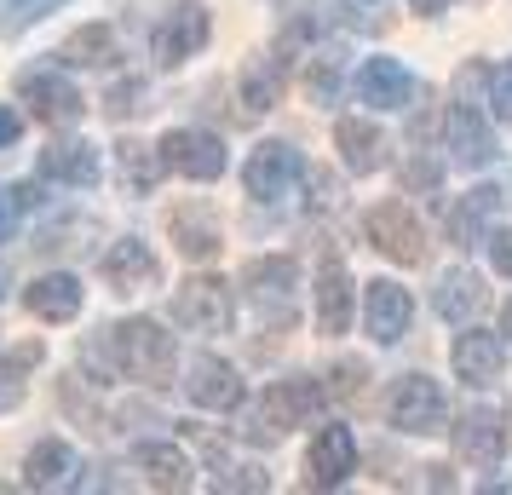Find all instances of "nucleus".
I'll list each match as a JSON object with an SVG mask.
<instances>
[{
    "mask_svg": "<svg viewBox=\"0 0 512 495\" xmlns=\"http://www.w3.org/2000/svg\"><path fill=\"white\" fill-rule=\"evenodd\" d=\"M110 357H116V369L127 380L167 386L173 380V363H179V346H173V334L156 317H127V323L110 329Z\"/></svg>",
    "mask_w": 512,
    "mask_h": 495,
    "instance_id": "obj_1",
    "label": "nucleus"
},
{
    "mask_svg": "<svg viewBox=\"0 0 512 495\" xmlns=\"http://www.w3.org/2000/svg\"><path fill=\"white\" fill-rule=\"evenodd\" d=\"M167 236H173V248L196 265L213 260V254L225 248V231H219V219H213L208 202H179V208L167 213Z\"/></svg>",
    "mask_w": 512,
    "mask_h": 495,
    "instance_id": "obj_15",
    "label": "nucleus"
},
{
    "mask_svg": "<svg viewBox=\"0 0 512 495\" xmlns=\"http://www.w3.org/2000/svg\"><path fill=\"white\" fill-rule=\"evenodd\" d=\"M501 334H507V340H512V300H507V306H501Z\"/></svg>",
    "mask_w": 512,
    "mask_h": 495,
    "instance_id": "obj_44",
    "label": "nucleus"
},
{
    "mask_svg": "<svg viewBox=\"0 0 512 495\" xmlns=\"http://www.w3.org/2000/svg\"><path fill=\"white\" fill-rule=\"evenodd\" d=\"M116 162H121V185L139 190V196H150V190H156V179L167 173L162 150H150V144H139V139H121L116 144Z\"/></svg>",
    "mask_w": 512,
    "mask_h": 495,
    "instance_id": "obj_31",
    "label": "nucleus"
},
{
    "mask_svg": "<svg viewBox=\"0 0 512 495\" xmlns=\"http://www.w3.org/2000/svg\"><path fill=\"white\" fill-rule=\"evenodd\" d=\"M305 467H311V484H317V490L346 484L351 472H357V438H351V426H323V432L311 438Z\"/></svg>",
    "mask_w": 512,
    "mask_h": 495,
    "instance_id": "obj_19",
    "label": "nucleus"
},
{
    "mask_svg": "<svg viewBox=\"0 0 512 495\" xmlns=\"http://www.w3.org/2000/svg\"><path fill=\"white\" fill-rule=\"evenodd\" d=\"M357 98H363L369 110H409L415 75L403 70L397 58H369V64L357 70Z\"/></svg>",
    "mask_w": 512,
    "mask_h": 495,
    "instance_id": "obj_21",
    "label": "nucleus"
},
{
    "mask_svg": "<svg viewBox=\"0 0 512 495\" xmlns=\"http://www.w3.org/2000/svg\"><path fill=\"white\" fill-rule=\"evenodd\" d=\"M300 179H305V156L294 150V144H282V139L259 144L254 156H248V167H242V185H248L254 202H282Z\"/></svg>",
    "mask_w": 512,
    "mask_h": 495,
    "instance_id": "obj_7",
    "label": "nucleus"
},
{
    "mask_svg": "<svg viewBox=\"0 0 512 495\" xmlns=\"http://www.w3.org/2000/svg\"><path fill=\"white\" fill-rule=\"evenodd\" d=\"M242 288L254 294L259 311H288L294 288H300V265L288 254H265V260H248L242 265Z\"/></svg>",
    "mask_w": 512,
    "mask_h": 495,
    "instance_id": "obj_17",
    "label": "nucleus"
},
{
    "mask_svg": "<svg viewBox=\"0 0 512 495\" xmlns=\"http://www.w3.org/2000/svg\"><path fill=\"white\" fill-rule=\"evenodd\" d=\"M156 150H162L167 173H185L196 185H213V179L225 173V162H231L225 139H219V133H202V127H173Z\"/></svg>",
    "mask_w": 512,
    "mask_h": 495,
    "instance_id": "obj_6",
    "label": "nucleus"
},
{
    "mask_svg": "<svg viewBox=\"0 0 512 495\" xmlns=\"http://www.w3.org/2000/svg\"><path fill=\"white\" fill-rule=\"evenodd\" d=\"M208 35H213L208 6H202V0H179L162 24H156V35H150V58H156L162 70H179L185 58H196V52L208 47Z\"/></svg>",
    "mask_w": 512,
    "mask_h": 495,
    "instance_id": "obj_5",
    "label": "nucleus"
},
{
    "mask_svg": "<svg viewBox=\"0 0 512 495\" xmlns=\"http://www.w3.org/2000/svg\"><path fill=\"white\" fill-rule=\"evenodd\" d=\"M98 144L87 139H64V144H47L41 150V179L47 185H70V190H93L98 185Z\"/></svg>",
    "mask_w": 512,
    "mask_h": 495,
    "instance_id": "obj_20",
    "label": "nucleus"
},
{
    "mask_svg": "<svg viewBox=\"0 0 512 495\" xmlns=\"http://www.w3.org/2000/svg\"><path fill=\"white\" fill-rule=\"evenodd\" d=\"M144 110V81L139 75H127V81H116L110 93H104V116L110 121H127V116H139Z\"/></svg>",
    "mask_w": 512,
    "mask_h": 495,
    "instance_id": "obj_33",
    "label": "nucleus"
},
{
    "mask_svg": "<svg viewBox=\"0 0 512 495\" xmlns=\"http://www.w3.org/2000/svg\"><path fill=\"white\" fill-rule=\"evenodd\" d=\"M173 323L190 334H231L236 323V294L225 277H185L173 294Z\"/></svg>",
    "mask_w": 512,
    "mask_h": 495,
    "instance_id": "obj_4",
    "label": "nucleus"
},
{
    "mask_svg": "<svg viewBox=\"0 0 512 495\" xmlns=\"http://www.w3.org/2000/svg\"><path fill=\"white\" fill-rule=\"evenodd\" d=\"M219 490H271V478H265L259 467H242V472H225Z\"/></svg>",
    "mask_w": 512,
    "mask_h": 495,
    "instance_id": "obj_41",
    "label": "nucleus"
},
{
    "mask_svg": "<svg viewBox=\"0 0 512 495\" xmlns=\"http://www.w3.org/2000/svg\"><path fill=\"white\" fill-rule=\"evenodd\" d=\"M18 219H24V202H18V185H0V248L18 236Z\"/></svg>",
    "mask_w": 512,
    "mask_h": 495,
    "instance_id": "obj_37",
    "label": "nucleus"
},
{
    "mask_svg": "<svg viewBox=\"0 0 512 495\" xmlns=\"http://www.w3.org/2000/svg\"><path fill=\"white\" fill-rule=\"evenodd\" d=\"M305 98H311V104H334V98H340V70H334L328 58H317V64L305 70Z\"/></svg>",
    "mask_w": 512,
    "mask_h": 495,
    "instance_id": "obj_34",
    "label": "nucleus"
},
{
    "mask_svg": "<svg viewBox=\"0 0 512 495\" xmlns=\"http://www.w3.org/2000/svg\"><path fill=\"white\" fill-rule=\"evenodd\" d=\"M305 190H311V196H305L311 208H334V202H340V185H334V173H323V167L305 173Z\"/></svg>",
    "mask_w": 512,
    "mask_h": 495,
    "instance_id": "obj_38",
    "label": "nucleus"
},
{
    "mask_svg": "<svg viewBox=\"0 0 512 495\" xmlns=\"http://www.w3.org/2000/svg\"><path fill=\"white\" fill-rule=\"evenodd\" d=\"M328 403V386L311 375H294V380H271L265 386V398H259V415L242 426V438L248 444H277L288 426H311L323 415Z\"/></svg>",
    "mask_w": 512,
    "mask_h": 495,
    "instance_id": "obj_2",
    "label": "nucleus"
},
{
    "mask_svg": "<svg viewBox=\"0 0 512 495\" xmlns=\"http://www.w3.org/2000/svg\"><path fill=\"white\" fill-rule=\"evenodd\" d=\"M18 139H24V116L12 104H0V150H18Z\"/></svg>",
    "mask_w": 512,
    "mask_h": 495,
    "instance_id": "obj_42",
    "label": "nucleus"
},
{
    "mask_svg": "<svg viewBox=\"0 0 512 495\" xmlns=\"http://www.w3.org/2000/svg\"><path fill=\"white\" fill-rule=\"evenodd\" d=\"M47 357L41 340H24V346H12V352H0V415L6 409H18L29 392V375H35V363Z\"/></svg>",
    "mask_w": 512,
    "mask_h": 495,
    "instance_id": "obj_29",
    "label": "nucleus"
},
{
    "mask_svg": "<svg viewBox=\"0 0 512 495\" xmlns=\"http://www.w3.org/2000/svg\"><path fill=\"white\" fill-rule=\"evenodd\" d=\"M104 283L116 288V294H144V288L162 283V265H156V254H150V242L121 236L116 248L104 254Z\"/></svg>",
    "mask_w": 512,
    "mask_h": 495,
    "instance_id": "obj_18",
    "label": "nucleus"
},
{
    "mask_svg": "<svg viewBox=\"0 0 512 495\" xmlns=\"http://www.w3.org/2000/svg\"><path fill=\"white\" fill-rule=\"evenodd\" d=\"M449 438H455V455L466 467H495L507 455V421L495 409H466L461 421L449 426Z\"/></svg>",
    "mask_w": 512,
    "mask_h": 495,
    "instance_id": "obj_14",
    "label": "nucleus"
},
{
    "mask_svg": "<svg viewBox=\"0 0 512 495\" xmlns=\"http://www.w3.org/2000/svg\"><path fill=\"white\" fill-rule=\"evenodd\" d=\"M282 70H288V52L254 58V64L242 70V87H236V98H242V116H265V110L277 104V98H282Z\"/></svg>",
    "mask_w": 512,
    "mask_h": 495,
    "instance_id": "obj_26",
    "label": "nucleus"
},
{
    "mask_svg": "<svg viewBox=\"0 0 512 495\" xmlns=\"http://www.w3.org/2000/svg\"><path fill=\"white\" fill-rule=\"evenodd\" d=\"M58 58H64V64H81V70H104V64H116V58H121L116 29H110V24H81L70 41L58 47Z\"/></svg>",
    "mask_w": 512,
    "mask_h": 495,
    "instance_id": "obj_28",
    "label": "nucleus"
},
{
    "mask_svg": "<svg viewBox=\"0 0 512 495\" xmlns=\"http://www.w3.org/2000/svg\"><path fill=\"white\" fill-rule=\"evenodd\" d=\"M334 150H340V162H346L351 173H363V179L386 167V133H380L374 121H357V116L334 121Z\"/></svg>",
    "mask_w": 512,
    "mask_h": 495,
    "instance_id": "obj_22",
    "label": "nucleus"
},
{
    "mask_svg": "<svg viewBox=\"0 0 512 495\" xmlns=\"http://www.w3.org/2000/svg\"><path fill=\"white\" fill-rule=\"evenodd\" d=\"M449 357H455V375L466 386H495V380L507 375V340L489 329H472V323L455 334V352Z\"/></svg>",
    "mask_w": 512,
    "mask_h": 495,
    "instance_id": "obj_13",
    "label": "nucleus"
},
{
    "mask_svg": "<svg viewBox=\"0 0 512 495\" xmlns=\"http://www.w3.org/2000/svg\"><path fill=\"white\" fill-rule=\"evenodd\" d=\"M443 139H449V156L461 167H489L501 150H495V133H489V121L478 104H466V98H455L449 104V116H443Z\"/></svg>",
    "mask_w": 512,
    "mask_h": 495,
    "instance_id": "obj_11",
    "label": "nucleus"
},
{
    "mask_svg": "<svg viewBox=\"0 0 512 495\" xmlns=\"http://www.w3.org/2000/svg\"><path fill=\"white\" fill-rule=\"evenodd\" d=\"M75 472V449L64 444V438H47V444H35L29 449V461H24V484L29 490H58L64 478Z\"/></svg>",
    "mask_w": 512,
    "mask_h": 495,
    "instance_id": "obj_30",
    "label": "nucleus"
},
{
    "mask_svg": "<svg viewBox=\"0 0 512 495\" xmlns=\"http://www.w3.org/2000/svg\"><path fill=\"white\" fill-rule=\"evenodd\" d=\"M489 265L501 277H512V231H489Z\"/></svg>",
    "mask_w": 512,
    "mask_h": 495,
    "instance_id": "obj_40",
    "label": "nucleus"
},
{
    "mask_svg": "<svg viewBox=\"0 0 512 495\" xmlns=\"http://www.w3.org/2000/svg\"><path fill=\"white\" fill-rule=\"evenodd\" d=\"M185 398L196 403V409H213V415H231V409H242V398H248V386H242V375H236L225 357H196L185 375Z\"/></svg>",
    "mask_w": 512,
    "mask_h": 495,
    "instance_id": "obj_10",
    "label": "nucleus"
},
{
    "mask_svg": "<svg viewBox=\"0 0 512 495\" xmlns=\"http://www.w3.org/2000/svg\"><path fill=\"white\" fill-rule=\"evenodd\" d=\"M403 185H409V190H432V185H438V162H432V156L409 162V167H403Z\"/></svg>",
    "mask_w": 512,
    "mask_h": 495,
    "instance_id": "obj_39",
    "label": "nucleus"
},
{
    "mask_svg": "<svg viewBox=\"0 0 512 495\" xmlns=\"http://www.w3.org/2000/svg\"><path fill=\"white\" fill-rule=\"evenodd\" d=\"M317 329L323 334H346L351 329V277L340 260H328L317 271Z\"/></svg>",
    "mask_w": 512,
    "mask_h": 495,
    "instance_id": "obj_25",
    "label": "nucleus"
},
{
    "mask_svg": "<svg viewBox=\"0 0 512 495\" xmlns=\"http://www.w3.org/2000/svg\"><path fill=\"white\" fill-rule=\"evenodd\" d=\"M133 461H139V472H144V484L150 490H190L196 478H190V455L179 444H139L133 449Z\"/></svg>",
    "mask_w": 512,
    "mask_h": 495,
    "instance_id": "obj_24",
    "label": "nucleus"
},
{
    "mask_svg": "<svg viewBox=\"0 0 512 495\" xmlns=\"http://www.w3.org/2000/svg\"><path fill=\"white\" fill-rule=\"evenodd\" d=\"M495 208H501V190H495V185L466 190V196H461V208L449 213V242H455L461 254L484 248V242H489V219H495Z\"/></svg>",
    "mask_w": 512,
    "mask_h": 495,
    "instance_id": "obj_23",
    "label": "nucleus"
},
{
    "mask_svg": "<svg viewBox=\"0 0 512 495\" xmlns=\"http://www.w3.org/2000/svg\"><path fill=\"white\" fill-rule=\"evenodd\" d=\"M409 6H415L420 18H443V12H449V6H455V0H409Z\"/></svg>",
    "mask_w": 512,
    "mask_h": 495,
    "instance_id": "obj_43",
    "label": "nucleus"
},
{
    "mask_svg": "<svg viewBox=\"0 0 512 495\" xmlns=\"http://www.w3.org/2000/svg\"><path fill=\"white\" fill-rule=\"evenodd\" d=\"M0 294H6V277H0Z\"/></svg>",
    "mask_w": 512,
    "mask_h": 495,
    "instance_id": "obj_45",
    "label": "nucleus"
},
{
    "mask_svg": "<svg viewBox=\"0 0 512 495\" xmlns=\"http://www.w3.org/2000/svg\"><path fill=\"white\" fill-rule=\"evenodd\" d=\"M489 104H495V116L512 127V58L501 70H489Z\"/></svg>",
    "mask_w": 512,
    "mask_h": 495,
    "instance_id": "obj_36",
    "label": "nucleus"
},
{
    "mask_svg": "<svg viewBox=\"0 0 512 495\" xmlns=\"http://www.w3.org/2000/svg\"><path fill=\"white\" fill-rule=\"evenodd\" d=\"M18 93H24V104L35 110V121H47V127H70V121H81V110H87L81 87L58 70H24L18 75Z\"/></svg>",
    "mask_w": 512,
    "mask_h": 495,
    "instance_id": "obj_8",
    "label": "nucleus"
},
{
    "mask_svg": "<svg viewBox=\"0 0 512 495\" xmlns=\"http://www.w3.org/2000/svg\"><path fill=\"white\" fill-rule=\"evenodd\" d=\"M409 317H415V300H409V288H397L392 277H380V283L363 288V323H369L374 346H397V340L409 334Z\"/></svg>",
    "mask_w": 512,
    "mask_h": 495,
    "instance_id": "obj_12",
    "label": "nucleus"
},
{
    "mask_svg": "<svg viewBox=\"0 0 512 495\" xmlns=\"http://www.w3.org/2000/svg\"><path fill=\"white\" fill-rule=\"evenodd\" d=\"M363 380H369V369L363 363H334V375H328V398H340V403H351V398H363Z\"/></svg>",
    "mask_w": 512,
    "mask_h": 495,
    "instance_id": "obj_35",
    "label": "nucleus"
},
{
    "mask_svg": "<svg viewBox=\"0 0 512 495\" xmlns=\"http://www.w3.org/2000/svg\"><path fill=\"white\" fill-rule=\"evenodd\" d=\"M58 6H70V0H0V35L18 41L24 29H35L41 18H52Z\"/></svg>",
    "mask_w": 512,
    "mask_h": 495,
    "instance_id": "obj_32",
    "label": "nucleus"
},
{
    "mask_svg": "<svg viewBox=\"0 0 512 495\" xmlns=\"http://www.w3.org/2000/svg\"><path fill=\"white\" fill-rule=\"evenodd\" d=\"M484 306H489V294H484V277H478V271H449L438 283V317L443 323L461 329V323H472Z\"/></svg>",
    "mask_w": 512,
    "mask_h": 495,
    "instance_id": "obj_27",
    "label": "nucleus"
},
{
    "mask_svg": "<svg viewBox=\"0 0 512 495\" xmlns=\"http://www.w3.org/2000/svg\"><path fill=\"white\" fill-rule=\"evenodd\" d=\"M81 306H87V288L75 271H47L24 288V311L41 323H70V317H81Z\"/></svg>",
    "mask_w": 512,
    "mask_h": 495,
    "instance_id": "obj_16",
    "label": "nucleus"
},
{
    "mask_svg": "<svg viewBox=\"0 0 512 495\" xmlns=\"http://www.w3.org/2000/svg\"><path fill=\"white\" fill-rule=\"evenodd\" d=\"M386 421L409 438H432V432H449V403H443V386L432 375H403L386 398Z\"/></svg>",
    "mask_w": 512,
    "mask_h": 495,
    "instance_id": "obj_3",
    "label": "nucleus"
},
{
    "mask_svg": "<svg viewBox=\"0 0 512 495\" xmlns=\"http://www.w3.org/2000/svg\"><path fill=\"white\" fill-rule=\"evenodd\" d=\"M363 231H369V242L386 254V260L397 265H420L426 260V236H420V219L403 202H380V208H369V219H363Z\"/></svg>",
    "mask_w": 512,
    "mask_h": 495,
    "instance_id": "obj_9",
    "label": "nucleus"
}]
</instances>
